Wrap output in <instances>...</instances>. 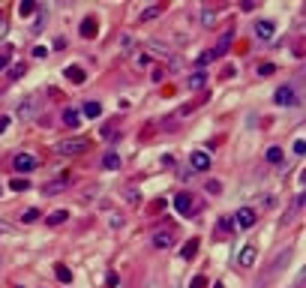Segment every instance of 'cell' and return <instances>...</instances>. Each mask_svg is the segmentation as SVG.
<instances>
[{
  "label": "cell",
  "mask_w": 306,
  "mask_h": 288,
  "mask_svg": "<svg viewBox=\"0 0 306 288\" xmlns=\"http://www.w3.org/2000/svg\"><path fill=\"white\" fill-rule=\"evenodd\" d=\"M63 189H66V180H51V183H45V186H42V192H45V195H60Z\"/></svg>",
  "instance_id": "e0dca14e"
},
{
  "label": "cell",
  "mask_w": 306,
  "mask_h": 288,
  "mask_svg": "<svg viewBox=\"0 0 306 288\" xmlns=\"http://www.w3.org/2000/svg\"><path fill=\"white\" fill-rule=\"evenodd\" d=\"M228 48H231V33H225L222 39H219V45H216L210 54H213V57H225V54H228Z\"/></svg>",
  "instance_id": "7c38bea8"
},
{
  "label": "cell",
  "mask_w": 306,
  "mask_h": 288,
  "mask_svg": "<svg viewBox=\"0 0 306 288\" xmlns=\"http://www.w3.org/2000/svg\"><path fill=\"white\" fill-rule=\"evenodd\" d=\"M24 75V63H12L9 66V78H21Z\"/></svg>",
  "instance_id": "f546056e"
},
{
  "label": "cell",
  "mask_w": 306,
  "mask_h": 288,
  "mask_svg": "<svg viewBox=\"0 0 306 288\" xmlns=\"http://www.w3.org/2000/svg\"><path fill=\"white\" fill-rule=\"evenodd\" d=\"M12 168H15L18 174H30V171L36 168V156H33V153H18V156L12 159Z\"/></svg>",
  "instance_id": "3957f363"
},
{
  "label": "cell",
  "mask_w": 306,
  "mask_h": 288,
  "mask_svg": "<svg viewBox=\"0 0 306 288\" xmlns=\"http://www.w3.org/2000/svg\"><path fill=\"white\" fill-rule=\"evenodd\" d=\"M54 276H57L60 282H72V273H69L63 264H57V267H54Z\"/></svg>",
  "instance_id": "603a6c76"
},
{
  "label": "cell",
  "mask_w": 306,
  "mask_h": 288,
  "mask_svg": "<svg viewBox=\"0 0 306 288\" xmlns=\"http://www.w3.org/2000/svg\"><path fill=\"white\" fill-rule=\"evenodd\" d=\"M273 99H276V105H294V102H297V96H294V87H279Z\"/></svg>",
  "instance_id": "52a82bcc"
},
{
  "label": "cell",
  "mask_w": 306,
  "mask_h": 288,
  "mask_svg": "<svg viewBox=\"0 0 306 288\" xmlns=\"http://www.w3.org/2000/svg\"><path fill=\"white\" fill-rule=\"evenodd\" d=\"M36 219H39V210H36V207H30V210L21 213V222H36Z\"/></svg>",
  "instance_id": "d4e9b609"
},
{
  "label": "cell",
  "mask_w": 306,
  "mask_h": 288,
  "mask_svg": "<svg viewBox=\"0 0 306 288\" xmlns=\"http://www.w3.org/2000/svg\"><path fill=\"white\" fill-rule=\"evenodd\" d=\"M255 36L258 39H270L273 36V21H258L255 24Z\"/></svg>",
  "instance_id": "30bf717a"
},
{
  "label": "cell",
  "mask_w": 306,
  "mask_h": 288,
  "mask_svg": "<svg viewBox=\"0 0 306 288\" xmlns=\"http://www.w3.org/2000/svg\"><path fill=\"white\" fill-rule=\"evenodd\" d=\"M273 72H276V66H273V63H261V66H258V75H264V78H267V75H273Z\"/></svg>",
  "instance_id": "1f68e13d"
},
{
  "label": "cell",
  "mask_w": 306,
  "mask_h": 288,
  "mask_svg": "<svg viewBox=\"0 0 306 288\" xmlns=\"http://www.w3.org/2000/svg\"><path fill=\"white\" fill-rule=\"evenodd\" d=\"M210 60H213V54H210V51H204V54L198 57V63H201V66H204V63H210Z\"/></svg>",
  "instance_id": "d590c367"
},
{
  "label": "cell",
  "mask_w": 306,
  "mask_h": 288,
  "mask_svg": "<svg viewBox=\"0 0 306 288\" xmlns=\"http://www.w3.org/2000/svg\"><path fill=\"white\" fill-rule=\"evenodd\" d=\"M36 93H30V96H24V102H18V108H15V114L21 117V120H30L33 117V111H36Z\"/></svg>",
  "instance_id": "277c9868"
},
{
  "label": "cell",
  "mask_w": 306,
  "mask_h": 288,
  "mask_svg": "<svg viewBox=\"0 0 306 288\" xmlns=\"http://www.w3.org/2000/svg\"><path fill=\"white\" fill-rule=\"evenodd\" d=\"M9 57H12V45H0V69H6Z\"/></svg>",
  "instance_id": "7402d4cb"
},
{
  "label": "cell",
  "mask_w": 306,
  "mask_h": 288,
  "mask_svg": "<svg viewBox=\"0 0 306 288\" xmlns=\"http://www.w3.org/2000/svg\"><path fill=\"white\" fill-rule=\"evenodd\" d=\"M288 255H291V252H288V249H285V252H279V255H276V258H273L270 264H267V270H264V273L258 276V282H255V288H267V285H270V282H273V279L279 276V270L285 267V261H288Z\"/></svg>",
  "instance_id": "6da1fadb"
},
{
  "label": "cell",
  "mask_w": 306,
  "mask_h": 288,
  "mask_svg": "<svg viewBox=\"0 0 306 288\" xmlns=\"http://www.w3.org/2000/svg\"><path fill=\"white\" fill-rule=\"evenodd\" d=\"M189 288H207V279H204V276H195L192 282H189Z\"/></svg>",
  "instance_id": "836d02e7"
},
{
  "label": "cell",
  "mask_w": 306,
  "mask_h": 288,
  "mask_svg": "<svg viewBox=\"0 0 306 288\" xmlns=\"http://www.w3.org/2000/svg\"><path fill=\"white\" fill-rule=\"evenodd\" d=\"M78 33L84 36V39H93V36L99 33V24H96V18H84V21H81V27H78Z\"/></svg>",
  "instance_id": "ba28073f"
},
{
  "label": "cell",
  "mask_w": 306,
  "mask_h": 288,
  "mask_svg": "<svg viewBox=\"0 0 306 288\" xmlns=\"http://www.w3.org/2000/svg\"><path fill=\"white\" fill-rule=\"evenodd\" d=\"M255 219H258V216H255V210H252V207H240V210H237V216H234V222H237L240 228H252V225H255Z\"/></svg>",
  "instance_id": "5b68a950"
},
{
  "label": "cell",
  "mask_w": 306,
  "mask_h": 288,
  "mask_svg": "<svg viewBox=\"0 0 306 288\" xmlns=\"http://www.w3.org/2000/svg\"><path fill=\"white\" fill-rule=\"evenodd\" d=\"M84 114H87V117H99V114H102V105H99L96 99L84 102Z\"/></svg>",
  "instance_id": "ac0fdd59"
},
{
  "label": "cell",
  "mask_w": 306,
  "mask_h": 288,
  "mask_svg": "<svg viewBox=\"0 0 306 288\" xmlns=\"http://www.w3.org/2000/svg\"><path fill=\"white\" fill-rule=\"evenodd\" d=\"M153 246H156V249H168L171 246V231H156V234H153Z\"/></svg>",
  "instance_id": "2e32d148"
},
{
  "label": "cell",
  "mask_w": 306,
  "mask_h": 288,
  "mask_svg": "<svg viewBox=\"0 0 306 288\" xmlns=\"http://www.w3.org/2000/svg\"><path fill=\"white\" fill-rule=\"evenodd\" d=\"M174 207H177V213H189V210H192V198H189L186 192H180L174 198Z\"/></svg>",
  "instance_id": "9a60e30c"
},
{
  "label": "cell",
  "mask_w": 306,
  "mask_h": 288,
  "mask_svg": "<svg viewBox=\"0 0 306 288\" xmlns=\"http://www.w3.org/2000/svg\"><path fill=\"white\" fill-rule=\"evenodd\" d=\"M204 84H207V72H204V69H198V72L189 75V90H198V87H204Z\"/></svg>",
  "instance_id": "8fae6325"
},
{
  "label": "cell",
  "mask_w": 306,
  "mask_h": 288,
  "mask_svg": "<svg viewBox=\"0 0 306 288\" xmlns=\"http://www.w3.org/2000/svg\"><path fill=\"white\" fill-rule=\"evenodd\" d=\"M195 252H198V240H189V243L180 249V255H183V258H192Z\"/></svg>",
  "instance_id": "44dd1931"
},
{
  "label": "cell",
  "mask_w": 306,
  "mask_h": 288,
  "mask_svg": "<svg viewBox=\"0 0 306 288\" xmlns=\"http://www.w3.org/2000/svg\"><path fill=\"white\" fill-rule=\"evenodd\" d=\"M0 132H6V117H0Z\"/></svg>",
  "instance_id": "74e56055"
},
{
  "label": "cell",
  "mask_w": 306,
  "mask_h": 288,
  "mask_svg": "<svg viewBox=\"0 0 306 288\" xmlns=\"http://www.w3.org/2000/svg\"><path fill=\"white\" fill-rule=\"evenodd\" d=\"M102 165H105L108 171H114V168H120V156H117V153H105V159H102Z\"/></svg>",
  "instance_id": "ffe728a7"
},
{
  "label": "cell",
  "mask_w": 306,
  "mask_h": 288,
  "mask_svg": "<svg viewBox=\"0 0 306 288\" xmlns=\"http://www.w3.org/2000/svg\"><path fill=\"white\" fill-rule=\"evenodd\" d=\"M267 162H282V150H279V147H270V150H267Z\"/></svg>",
  "instance_id": "4dcf8cb0"
},
{
  "label": "cell",
  "mask_w": 306,
  "mask_h": 288,
  "mask_svg": "<svg viewBox=\"0 0 306 288\" xmlns=\"http://www.w3.org/2000/svg\"><path fill=\"white\" fill-rule=\"evenodd\" d=\"M234 228V219H228V216H222L219 219V231H231Z\"/></svg>",
  "instance_id": "d6a6232c"
},
{
  "label": "cell",
  "mask_w": 306,
  "mask_h": 288,
  "mask_svg": "<svg viewBox=\"0 0 306 288\" xmlns=\"http://www.w3.org/2000/svg\"><path fill=\"white\" fill-rule=\"evenodd\" d=\"M189 165H192V171H207L210 168V156L204 150H195L192 156H189Z\"/></svg>",
  "instance_id": "8992f818"
},
{
  "label": "cell",
  "mask_w": 306,
  "mask_h": 288,
  "mask_svg": "<svg viewBox=\"0 0 306 288\" xmlns=\"http://www.w3.org/2000/svg\"><path fill=\"white\" fill-rule=\"evenodd\" d=\"M213 288H222V285H213Z\"/></svg>",
  "instance_id": "f35d334b"
},
{
  "label": "cell",
  "mask_w": 306,
  "mask_h": 288,
  "mask_svg": "<svg viewBox=\"0 0 306 288\" xmlns=\"http://www.w3.org/2000/svg\"><path fill=\"white\" fill-rule=\"evenodd\" d=\"M66 219H69V213H66V210H54V213L48 216V225H63Z\"/></svg>",
  "instance_id": "d6986e66"
},
{
  "label": "cell",
  "mask_w": 306,
  "mask_h": 288,
  "mask_svg": "<svg viewBox=\"0 0 306 288\" xmlns=\"http://www.w3.org/2000/svg\"><path fill=\"white\" fill-rule=\"evenodd\" d=\"M159 12H162V6H150V9H144V12H141V21H150V18H156Z\"/></svg>",
  "instance_id": "f1b7e54d"
},
{
  "label": "cell",
  "mask_w": 306,
  "mask_h": 288,
  "mask_svg": "<svg viewBox=\"0 0 306 288\" xmlns=\"http://www.w3.org/2000/svg\"><path fill=\"white\" fill-rule=\"evenodd\" d=\"M63 123L72 129V126H78L81 123V114H78V108H66V111H63Z\"/></svg>",
  "instance_id": "5bb4252c"
},
{
  "label": "cell",
  "mask_w": 306,
  "mask_h": 288,
  "mask_svg": "<svg viewBox=\"0 0 306 288\" xmlns=\"http://www.w3.org/2000/svg\"><path fill=\"white\" fill-rule=\"evenodd\" d=\"M213 21H216V12H213V9H204V12H201V24H204V27H213Z\"/></svg>",
  "instance_id": "4316f807"
},
{
  "label": "cell",
  "mask_w": 306,
  "mask_h": 288,
  "mask_svg": "<svg viewBox=\"0 0 306 288\" xmlns=\"http://www.w3.org/2000/svg\"><path fill=\"white\" fill-rule=\"evenodd\" d=\"M9 231H12V225H9V222H0V234H9Z\"/></svg>",
  "instance_id": "8d00e7d4"
},
{
  "label": "cell",
  "mask_w": 306,
  "mask_h": 288,
  "mask_svg": "<svg viewBox=\"0 0 306 288\" xmlns=\"http://www.w3.org/2000/svg\"><path fill=\"white\" fill-rule=\"evenodd\" d=\"M45 54H48L45 45H36V48H33V57H45Z\"/></svg>",
  "instance_id": "e575fe53"
},
{
  "label": "cell",
  "mask_w": 306,
  "mask_h": 288,
  "mask_svg": "<svg viewBox=\"0 0 306 288\" xmlns=\"http://www.w3.org/2000/svg\"><path fill=\"white\" fill-rule=\"evenodd\" d=\"M66 78L75 81V84H84V81H87V75H84L81 66H69V69H66Z\"/></svg>",
  "instance_id": "4fadbf2b"
},
{
  "label": "cell",
  "mask_w": 306,
  "mask_h": 288,
  "mask_svg": "<svg viewBox=\"0 0 306 288\" xmlns=\"http://www.w3.org/2000/svg\"><path fill=\"white\" fill-rule=\"evenodd\" d=\"M255 258H258V252H255V246H243V252H240V267H252L255 264Z\"/></svg>",
  "instance_id": "9c48e42d"
},
{
  "label": "cell",
  "mask_w": 306,
  "mask_h": 288,
  "mask_svg": "<svg viewBox=\"0 0 306 288\" xmlns=\"http://www.w3.org/2000/svg\"><path fill=\"white\" fill-rule=\"evenodd\" d=\"M204 192L219 195V192H222V183H219V180H207V183H204Z\"/></svg>",
  "instance_id": "cb8c5ba5"
},
{
  "label": "cell",
  "mask_w": 306,
  "mask_h": 288,
  "mask_svg": "<svg viewBox=\"0 0 306 288\" xmlns=\"http://www.w3.org/2000/svg\"><path fill=\"white\" fill-rule=\"evenodd\" d=\"M27 186H30V183H27V180H24V177H15V180H12V183H9V189H15V192H24Z\"/></svg>",
  "instance_id": "83f0119b"
},
{
  "label": "cell",
  "mask_w": 306,
  "mask_h": 288,
  "mask_svg": "<svg viewBox=\"0 0 306 288\" xmlns=\"http://www.w3.org/2000/svg\"><path fill=\"white\" fill-rule=\"evenodd\" d=\"M30 12H36V3H33V0H24V3H18V15H30Z\"/></svg>",
  "instance_id": "484cf974"
},
{
  "label": "cell",
  "mask_w": 306,
  "mask_h": 288,
  "mask_svg": "<svg viewBox=\"0 0 306 288\" xmlns=\"http://www.w3.org/2000/svg\"><path fill=\"white\" fill-rule=\"evenodd\" d=\"M87 147H90L87 138H66V141L57 144V153H60V156H78V153H84Z\"/></svg>",
  "instance_id": "7a4b0ae2"
}]
</instances>
